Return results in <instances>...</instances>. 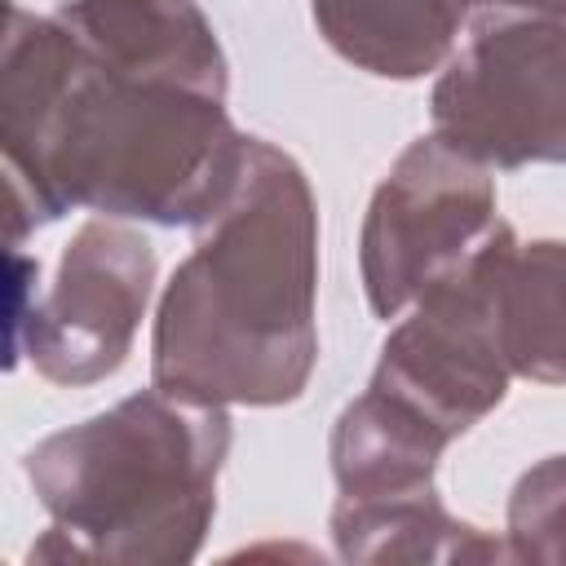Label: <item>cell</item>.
<instances>
[{
  "label": "cell",
  "mask_w": 566,
  "mask_h": 566,
  "mask_svg": "<svg viewBox=\"0 0 566 566\" xmlns=\"http://www.w3.org/2000/svg\"><path fill=\"white\" fill-rule=\"evenodd\" d=\"M31 283H35V261L0 248V371H9L18 358V332L31 305Z\"/></svg>",
  "instance_id": "6da1fadb"
}]
</instances>
